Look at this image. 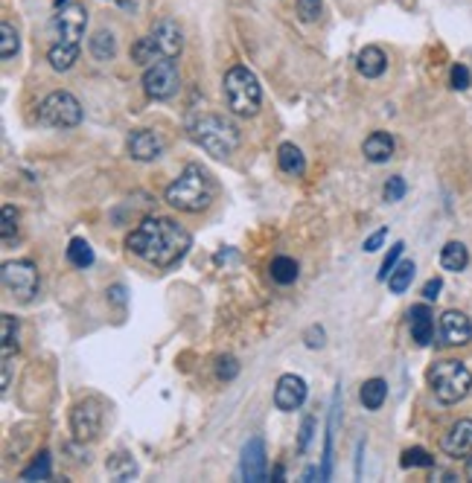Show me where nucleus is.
Returning <instances> with one entry per match:
<instances>
[{
    "instance_id": "nucleus-26",
    "label": "nucleus",
    "mask_w": 472,
    "mask_h": 483,
    "mask_svg": "<svg viewBox=\"0 0 472 483\" xmlns=\"http://www.w3.org/2000/svg\"><path fill=\"white\" fill-rule=\"evenodd\" d=\"M271 280L280 282V286H292V282L298 280V263L289 256H277L275 263H271Z\"/></svg>"
},
{
    "instance_id": "nucleus-46",
    "label": "nucleus",
    "mask_w": 472,
    "mask_h": 483,
    "mask_svg": "<svg viewBox=\"0 0 472 483\" xmlns=\"http://www.w3.org/2000/svg\"><path fill=\"white\" fill-rule=\"evenodd\" d=\"M53 4H56V9H62V6L67 4V0H53Z\"/></svg>"
},
{
    "instance_id": "nucleus-32",
    "label": "nucleus",
    "mask_w": 472,
    "mask_h": 483,
    "mask_svg": "<svg viewBox=\"0 0 472 483\" xmlns=\"http://www.w3.org/2000/svg\"><path fill=\"white\" fill-rule=\"evenodd\" d=\"M18 239V210L12 204H4V245L9 247Z\"/></svg>"
},
{
    "instance_id": "nucleus-37",
    "label": "nucleus",
    "mask_w": 472,
    "mask_h": 483,
    "mask_svg": "<svg viewBox=\"0 0 472 483\" xmlns=\"http://www.w3.org/2000/svg\"><path fill=\"white\" fill-rule=\"evenodd\" d=\"M216 373H219V379L231 382V379H236V373H240V364H236V358H233V356H225V358H219V367H216Z\"/></svg>"
},
{
    "instance_id": "nucleus-1",
    "label": "nucleus",
    "mask_w": 472,
    "mask_h": 483,
    "mask_svg": "<svg viewBox=\"0 0 472 483\" xmlns=\"http://www.w3.org/2000/svg\"><path fill=\"white\" fill-rule=\"evenodd\" d=\"M190 245H193L190 233H187L179 221L163 219V216L140 221L126 239L128 251L144 259V263L155 265V268L179 265L187 256V251H190Z\"/></svg>"
},
{
    "instance_id": "nucleus-24",
    "label": "nucleus",
    "mask_w": 472,
    "mask_h": 483,
    "mask_svg": "<svg viewBox=\"0 0 472 483\" xmlns=\"http://www.w3.org/2000/svg\"><path fill=\"white\" fill-rule=\"evenodd\" d=\"M385 396H388V384L382 379H368L362 384V391H359L362 405L368 410H380L385 405Z\"/></svg>"
},
{
    "instance_id": "nucleus-3",
    "label": "nucleus",
    "mask_w": 472,
    "mask_h": 483,
    "mask_svg": "<svg viewBox=\"0 0 472 483\" xmlns=\"http://www.w3.org/2000/svg\"><path fill=\"white\" fill-rule=\"evenodd\" d=\"M187 128L196 143L214 158H228L240 149V128L219 114H198Z\"/></svg>"
},
{
    "instance_id": "nucleus-13",
    "label": "nucleus",
    "mask_w": 472,
    "mask_h": 483,
    "mask_svg": "<svg viewBox=\"0 0 472 483\" xmlns=\"http://www.w3.org/2000/svg\"><path fill=\"white\" fill-rule=\"evenodd\" d=\"M303 402H306V382L301 375L294 373L280 375V382L275 387V405L280 410H286V414H292V410H298Z\"/></svg>"
},
{
    "instance_id": "nucleus-36",
    "label": "nucleus",
    "mask_w": 472,
    "mask_h": 483,
    "mask_svg": "<svg viewBox=\"0 0 472 483\" xmlns=\"http://www.w3.org/2000/svg\"><path fill=\"white\" fill-rule=\"evenodd\" d=\"M406 195V181L394 175V178H388L385 184V202H399V198Z\"/></svg>"
},
{
    "instance_id": "nucleus-14",
    "label": "nucleus",
    "mask_w": 472,
    "mask_h": 483,
    "mask_svg": "<svg viewBox=\"0 0 472 483\" xmlns=\"http://www.w3.org/2000/svg\"><path fill=\"white\" fill-rule=\"evenodd\" d=\"M126 149L135 160H155L163 155V140L158 132H152V128H137V132L128 134Z\"/></svg>"
},
{
    "instance_id": "nucleus-19",
    "label": "nucleus",
    "mask_w": 472,
    "mask_h": 483,
    "mask_svg": "<svg viewBox=\"0 0 472 483\" xmlns=\"http://www.w3.org/2000/svg\"><path fill=\"white\" fill-rule=\"evenodd\" d=\"M364 158H368L371 163H385V160H391L394 155V137L388 134V132H373L368 140H364Z\"/></svg>"
},
{
    "instance_id": "nucleus-40",
    "label": "nucleus",
    "mask_w": 472,
    "mask_h": 483,
    "mask_svg": "<svg viewBox=\"0 0 472 483\" xmlns=\"http://www.w3.org/2000/svg\"><path fill=\"white\" fill-rule=\"evenodd\" d=\"M388 239V228H382V230H376L373 233V237H368V239H364V251H368V254H373V251H380V247H382V242Z\"/></svg>"
},
{
    "instance_id": "nucleus-16",
    "label": "nucleus",
    "mask_w": 472,
    "mask_h": 483,
    "mask_svg": "<svg viewBox=\"0 0 472 483\" xmlns=\"http://www.w3.org/2000/svg\"><path fill=\"white\" fill-rule=\"evenodd\" d=\"M0 349H4V379H0V387H9L12 382V356L18 352V321L12 315L0 317Z\"/></svg>"
},
{
    "instance_id": "nucleus-43",
    "label": "nucleus",
    "mask_w": 472,
    "mask_h": 483,
    "mask_svg": "<svg viewBox=\"0 0 472 483\" xmlns=\"http://www.w3.org/2000/svg\"><path fill=\"white\" fill-rule=\"evenodd\" d=\"M111 298H114V303H120V306H123V303H126V298H123V286H114V289H111Z\"/></svg>"
},
{
    "instance_id": "nucleus-8",
    "label": "nucleus",
    "mask_w": 472,
    "mask_h": 483,
    "mask_svg": "<svg viewBox=\"0 0 472 483\" xmlns=\"http://www.w3.org/2000/svg\"><path fill=\"white\" fill-rule=\"evenodd\" d=\"M39 286H41L39 268H35V263H30V259H15V263L4 265V289L15 300L30 303L35 294H39Z\"/></svg>"
},
{
    "instance_id": "nucleus-7",
    "label": "nucleus",
    "mask_w": 472,
    "mask_h": 483,
    "mask_svg": "<svg viewBox=\"0 0 472 483\" xmlns=\"http://www.w3.org/2000/svg\"><path fill=\"white\" fill-rule=\"evenodd\" d=\"M39 120L50 128H74L82 123V105L74 93L56 91L39 105Z\"/></svg>"
},
{
    "instance_id": "nucleus-2",
    "label": "nucleus",
    "mask_w": 472,
    "mask_h": 483,
    "mask_svg": "<svg viewBox=\"0 0 472 483\" xmlns=\"http://www.w3.org/2000/svg\"><path fill=\"white\" fill-rule=\"evenodd\" d=\"M214 195H216V184L207 175V169H202L198 163L184 167L179 178L167 186V204L181 210V213H202L214 202Z\"/></svg>"
},
{
    "instance_id": "nucleus-15",
    "label": "nucleus",
    "mask_w": 472,
    "mask_h": 483,
    "mask_svg": "<svg viewBox=\"0 0 472 483\" xmlns=\"http://www.w3.org/2000/svg\"><path fill=\"white\" fill-rule=\"evenodd\" d=\"M266 469H268V461H266V443L254 437L245 443L242 449V463H240V472L245 480H266Z\"/></svg>"
},
{
    "instance_id": "nucleus-28",
    "label": "nucleus",
    "mask_w": 472,
    "mask_h": 483,
    "mask_svg": "<svg viewBox=\"0 0 472 483\" xmlns=\"http://www.w3.org/2000/svg\"><path fill=\"white\" fill-rule=\"evenodd\" d=\"M117 53V41H114V35L111 32H97L91 39V56L93 58H100V62H109V58H114Z\"/></svg>"
},
{
    "instance_id": "nucleus-29",
    "label": "nucleus",
    "mask_w": 472,
    "mask_h": 483,
    "mask_svg": "<svg viewBox=\"0 0 472 483\" xmlns=\"http://www.w3.org/2000/svg\"><path fill=\"white\" fill-rule=\"evenodd\" d=\"M67 259H70V265H76V268H91L93 265V247L85 239H74L67 247Z\"/></svg>"
},
{
    "instance_id": "nucleus-25",
    "label": "nucleus",
    "mask_w": 472,
    "mask_h": 483,
    "mask_svg": "<svg viewBox=\"0 0 472 483\" xmlns=\"http://www.w3.org/2000/svg\"><path fill=\"white\" fill-rule=\"evenodd\" d=\"M105 469H109V475L114 480H132L137 475V463L132 461V454H114L109 463H105Z\"/></svg>"
},
{
    "instance_id": "nucleus-22",
    "label": "nucleus",
    "mask_w": 472,
    "mask_h": 483,
    "mask_svg": "<svg viewBox=\"0 0 472 483\" xmlns=\"http://www.w3.org/2000/svg\"><path fill=\"white\" fill-rule=\"evenodd\" d=\"M79 58V44H53L50 50H47V62H50L53 70H70L74 62Z\"/></svg>"
},
{
    "instance_id": "nucleus-4",
    "label": "nucleus",
    "mask_w": 472,
    "mask_h": 483,
    "mask_svg": "<svg viewBox=\"0 0 472 483\" xmlns=\"http://www.w3.org/2000/svg\"><path fill=\"white\" fill-rule=\"evenodd\" d=\"M184 47V35L179 30V23L175 21H161L155 23V30H152V35H146V39H140L135 47H132V56L137 65H155L161 62V58H175L181 53Z\"/></svg>"
},
{
    "instance_id": "nucleus-44",
    "label": "nucleus",
    "mask_w": 472,
    "mask_h": 483,
    "mask_svg": "<svg viewBox=\"0 0 472 483\" xmlns=\"http://www.w3.org/2000/svg\"><path fill=\"white\" fill-rule=\"evenodd\" d=\"M109 4L120 6V9H132V6H135V0H109Z\"/></svg>"
},
{
    "instance_id": "nucleus-35",
    "label": "nucleus",
    "mask_w": 472,
    "mask_h": 483,
    "mask_svg": "<svg viewBox=\"0 0 472 483\" xmlns=\"http://www.w3.org/2000/svg\"><path fill=\"white\" fill-rule=\"evenodd\" d=\"M403 251H406V242H397L391 251H388V256H385V263H382V271H380V280H388L391 277V271L397 268V259L403 256Z\"/></svg>"
},
{
    "instance_id": "nucleus-20",
    "label": "nucleus",
    "mask_w": 472,
    "mask_h": 483,
    "mask_svg": "<svg viewBox=\"0 0 472 483\" xmlns=\"http://www.w3.org/2000/svg\"><path fill=\"white\" fill-rule=\"evenodd\" d=\"M356 67H359V73L364 79H380L385 73V67H388V58H385V53L380 50V47H364V50L359 53V58H356Z\"/></svg>"
},
{
    "instance_id": "nucleus-21",
    "label": "nucleus",
    "mask_w": 472,
    "mask_h": 483,
    "mask_svg": "<svg viewBox=\"0 0 472 483\" xmlns=\"http://www.w3.org/2000/svg\"><path fill=\"white\" fill-rule=\"evenodd\" d=\"M277 167L280 172H286V175H303L306 172V160H303V151L294 146V143H283L277 149Z\"/></svg>"
},
{
    "instance_id": "nucleus-12",
    "label": "nucleus",
    "mask_w": 472,
    "mask_h": 483,
    "mask_svg": "<svg viewBox=\"0 0 472 483\" xmlns=\"http://www.w3.org/2000/svg\"><path fill=\"white\" fill-rule=\"evenodd\" d=\"M472 341V323L464 312H443L441 315V344L443 347H464Z\"/></svg>"
},
{
    "instance_id": "nucleus-39",
    "label": "nucleus",
    "mask_w": 472,
    "mask_h": 483,
    "mask_svg": "<svg viewBox=\"0 0 472 483\" xmlns=\"http://www.w3.org/2000/svg\"><path fill=\"white\" fill-rule=\"evenodd\" d=\"M441 289H443V280L441 277H432L426 286H423V298H426V300H438L441 298Z\"/></svg>"
},
{
    "instance_id": "nucleus-45",
    "label": "nucleus",
    "mask_w": 472,
    "mask_h": 483,
    "mask_svg": "<svg viewBox=\"0 0 472 483\" xmlns=\"http://www.w3.org/2000/svg\"><path fill=\"white\" fill-rule=\"evenodd\" d=\"M467 475L472 478V457H469V461H467Z\"/></svg>"
},
{
    "instance_id": "nucleus-41",
    "label": "nucleus",
    "mask_w": 472,
    "mask_h": 483,
    "mask_svg": "<svg viewBox=\"0 0 472 483\" xmlns=\"http://www.w3.org/2000/svg\"><path fill=\"white\" fill-rule=\"evenodd\" d=\"M312 428H315V417H306L301 426V452H306V445L312 440Z\"/></svg>"
},
{
    "instance_id": "nucleus-31",
    "label": "nucleus",
    "mask_w": 472,
    "mask_h": 483,
    "mask_svg": "<svg viewBox=\"0 0 472 483\" xmlns=\"http://www.w3.org/2000/svg\"><path fill=\"white\" fill-rule=\"evenodd\" d=\"M0 32H4V41H0V56L12 58V56L18 53V44H21V41H18V32H15V27H12L9 21L0 23Z\"/></svg>"
},
{
    "instance_id": "nucleus-27",
    "label": "nucleus",
    "mask_w": 472,
    "mask_h": 483,
    "mask_svg": "<svg viewBox=\"0 0 472 483\" xmlns=\"http://www.w3.org/2000/svg\"><path fill=\"white\" fill-rule=\"evenodd\" d=\"M411 280H415V263H399L394 271H391V277H388V289H391L394 294H403L408 286H411Z\"/></svg>"
},
{
    "instance_id": "nucleus-9",
    "label": "nucleus",
    "mask_w": 472,
    "mask_h": 483,
    "mask_svg": "<svg viewBox=\"0 0 472 483\" xmlns=\"http://www.w3.org/2000/svg\"><path fill=\"white\" fill-rule=\"evenodd\" d=\"M179 85H181V76H179V67H175L172 58H161V62L146 67L144 91L149 99H170L179 93Z\"/></svg>"
},
{
    "instance_id": "nucleus-23",
    "label": "nucleus",
    "mask_w": 472,
    "mask_h": 483,
    "mask_svg": "<svg viewBox=\"0 0 472 483\" xmlns=\"http://www.w3.org/2000/svg\"><path fill=\"white\" fill-rule=\"evenodd\" d=\"M441 265L446 271H464L469 265V251L461 245V242H446L443 245V251H441Z\"/></svg>"
},
{
    "instance_id": "nucleus-42",
    "label": "nucleus",
    "mask_w": 472,
    "mask_h": 483,
    "mask_svg": "<svg viewBox=\"0 0 472 483\" xmlns=\"http://www.w3.org/2000/svg\"><path fill=\"white\" fill-rule=\"evenodd\" d=\"M306 344H310L312 349L324 344V329L321 326H312L310 332H306Z\"/></svg>"
},
{
    "instance_id": "nucleus-5",
    "label": "nucleus",
    "mask_w": 472,
    "mask_h": 483,
    "mask_svg": "<svg viewBox=\"0 0 472 483\" xmlns=\"http://www.w3.org/2000/svg\"><path fill=\"white\" fill-rule=\"evenodd\" d=\"M222 91H225L228 108L236 116H254L259 111V102H263V88H259L257 76L248 67L236 65L225 73L222 82Z\"/></svg>"
},
{
    "instance_id": "nucleus-30",
    "label": "nucleus",
    "mask_w": 472,
    "mask_h": 483,
    "mask_svg": "<svg viewBox=\"0 0 472 483\" xmlns=\"http://www.w3.org/2000/svg\"><path fill=\"white\" fill-rule=\"evenodd\" d=\"M21 478H23V480H47V478H50V454L41 452L27 469H23Z\"/></svg>"
},
{
    "instance_id": "nucleus-18",
    "label": "nucleus",
    "mask_w": 472,
    "mask_h": 483,
    "mask_svg": "<svg viewBox=\"0 0 472 483\" xmlns=\"http://www.w3.org/2000/svg\"><path fill=\"white\" fill-rule=\"evenodd\" d=\"M408 326H411V338H415L417 347H429L434 341V317L429 312V306H415L408 315Z\"/></svg>"
},
{
    "instance_id": "nucleus-10",
    "label": "nucleus",
    "mask_w": 472,
    "mask_h": 483,
    "mask_svg": "<svg viewBox=\"0 0 472 483\" xmlns=\"http://www.w3.org/2000/svg\"><path fill=\"white\" fill-rule=\"evenodd\" d=\"M85 27H88V12L79 4L62 6L56 12V18L50 21L53 39L58 44H79V39L85 35Z\"/></svg>"
},
{
    "instance_id": "nucleus-34",
    "label": "nucleus",
    "mask_w": 472,
    "mask_h": 483,
    "mask_svg": "<svg viewBox=\"0 0 472 483\" xmlns=\"http://www.w3.org/2000/svg\"><path fill=\"white\" fill-rule=\"evenodd\" d=\"M403 466L406 469H417V466H434V457L426 449H408L403 454Z\"/></svg>"
},
{
    "instance_id": "nucleus-11",
    "label": "nucleus",
    "mask_w": 472,
    "mask_h": 483,
    "mask_svg": "<svg viewBox=\"0 0 472 483\" xmlns=\"http://www.w3.org/2000/svg\"><path fill=\"white\" fill-rule=\"evenodd\" d=\"M70 428H74L76 440H97V434L102 428V408L97 399H85V402H79L74 408V414H70Z\"/></svg>"
},
{
    "instance_id": "nucleus-38",
    "label": "nucleus",
    "mask_w": 472,
    "mask_h": 483,
    "mask_svg": "<svg viewBox=\"0 0 472 483\" xmlns=\"http://www.w3.org/2000/svg\"><path fill=\"white\" fill-rule=\"evenodd\" d=\"M452 88L455 91H467L469 88V70L464 65H455L452 67Z\"/></svg>"
},
{
    "instance_id": "nucleus-6",
    "label": "nucleus",
    "mask_w": 472,
    "mask_h": 483,
    "mask_svg": "<svg viewBox=\"0 0 472 483\" xmlns=\"http://www.w3.org/2000/svg\"><path fill=\"white\" fill-rule=\"evenodd\" d=\"M429 384L443 405H455L472 391V373L461 361H438L429 370Z\"/></svg>"
},
{
    "instance_id": "nucleus-33",
    "label": "nucleus",
    "mask_w": 472,
    "mask_h": 483,
    "mask_svg": "<svg viewBox=\"0 0 472 483\" xmlns=\"http://www.w3.org/2000/svg\"><path fill=\"white\" fill-rule=\"evenodd\" d=\"M321 12H324L321 0H298V15L303 23H315L321 18Z\"/></svg>"
},
{
    "instance_id": "nucleus-17",
    "label": "nucleus",
    "mask_w": 472,
    "mask_h": 483,
    "mask_svg": "<svg viewBox=\"0 0 472 483\" xmlns=\"http://www.w3.org/2000/svg\"><path fill=\"white\" fill-rule=\"evenodd\" d=\"M443 452L450 457H467L472 454V419H461L450 428L443 437Z\"/></svg>"
}]
</instances>
